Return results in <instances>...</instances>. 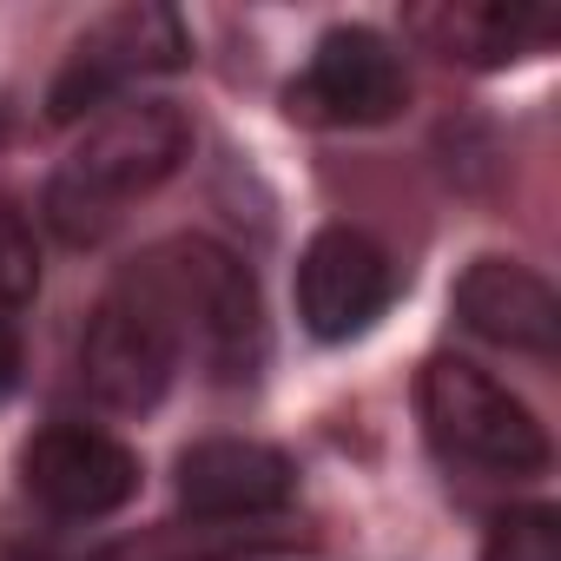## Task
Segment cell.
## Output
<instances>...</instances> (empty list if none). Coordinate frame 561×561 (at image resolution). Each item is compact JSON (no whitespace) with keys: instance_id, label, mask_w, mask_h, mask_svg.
Listing matches in <instances>:
<instances>
[{"instance_id":"7c38bea8","label":"cell","mask_w":561,"mask_h":561,"mask_svg":"<svg viewBox=\"0 0 561 561\" xmlns=\"http://www.w3.org/2000/svg\"><path fill=\"white\" fill-rule=\"evenodd\" d=\"M482 561H561V515L554 508H508L489 541H482Z\"/></svg>"},{"instance_id":"8fae6325","label":"cell","mask_w":561,"mask_h":561,"mask_svg":"<svg viewBox=\"0 0 561 561\" xmlns=\"http://www.w3.org/2000/svg\"><path fill=\"white\" fill-rule=\"evenodd\" d=\"M416 34L469 67H502L554 41V14L528 8V0H482V8H430L416 14Z\"/></svg>"},{"instance_id":"5b68a950","label":"cell","mask_w":561,"mask_h":561,"mask_svg":"<svg viewBox=\"0 0 561 561\" xmlns=\"http://www.w3.org/2000/svg\"><path fill=\"white\" fill-rule=\"evenodd\" d=\"M410 100L403 60L377 27H331L311 67L291 80L285 106L311 126H383Z\"/></svg>"},{"instance_id":"277c9868","label":"cell","mask_w":561,"mask_h":561,"mask_svg":"<svg viewBox=\"0 0 561 561\" xmlns=\"http://www.w3.org/2000/svg\"><path fill=\"white\" fill-rule=\"evenodd\" d=\"M192 60V34L172 8H152V0H139V8H119L106 21H93L80 41H73V60L67 73L54 80V100L47 113L54 119H87L100 106H119V93L133 80H152V73H179Z\"/></svg>"},{"instance_id":"52a82bcc","label":"cell","mask_w":561,"mask_h":561,"mask_svg":"<svg viewBox=\"0 0 561 561\" xmlns=\"http://www.w3.org/2000/svg\"><path fill=\"white\" fill-rule=\"evenodd\" d=\"M21 482L41 508H54L67 522H100V515H113L139 495V456L106 430L54 423L27 443Z\"/></svg>"},{"instance_id":"30bf717a","label":"cell","mask_w":561,"mask_h":561,"mask_svg":"<svg viewBox=\"0 0 561 561\" xmlns=\"http://www.w3.org/2000/svg\"><path fill=\"white\" fill-rule=\"evenodd\" d=\"M456 318L522 357H554L561 351V298L548 291V277L515 264V257H476L456 277Z\"/></svg>"},{"instance_id":"5bb4252c","label":"cell","mask_w":561,"mask_h":561,"mask_svg":"<svg viewBox=\"0 0 561 561\" xmlns=\"http://www.w3.org/2000/svg\"><path fill=\"white\" fill-rule=\"evenodd\" d=\"M21 383V337H14V324L0 318V397H8Z\"/></svg>"},{"instance_id":"4fadbf2b","label":"cell","mask_w":561,"mask_h":561,"mask_svg":"<svg viewBox=\"0 0 561 561\" xmlns=\"http://www.w3.org/2000/svg\"><path fill=\"white\" fill-rule=\"evenodd\" d=\"M34 285H41V264H34V238H27V225L0 205V318H8L14 305H27L34 298Z\"/></svg>"},{"instance_id":"ba28073f","label":"cell","mask_w":561,"mask_h":561,"mask_svg":"<svg viewBox=\"0 0 561 561\" xmlns=\"http://www.w3.org/2000/svg\"><path fill=\"white\" fill-rule=\"evenodd\" d=\"M172 370H179V351L172 337L126 298L113 291L93 318H87V337H80V383L100 410L113 416H139L152 410L165 390H172Z\"/></svg>"},{"instance_id":"9c48e42d","label":"cell","mask_w":561,"mask_h":561,"mask_svg":"<svg viewBox=\"0 0 561 561\" xmlns=\"http://www.w3.org/2000/svg\"><path fill=\"white\" fill-rule=\"evenodd\" d=\"M298 495V469L285 449L251 443V436H205L179 456V502L198 522H244L277 515Z\"/></svg>"},{"instance_id":"9a60e30c","label":"cell","mask_w":561,"mask_h":561,"mask_svg":"<svg viewBox=\"0 0 561 561\" xmlns=\"http://www.w3.org/2000/svg\"><path fill=\"white\" fill-rule=\"evenodd\" d=\"M27 561H80V554H27Z\"/></svg>"},{"instance_id":"6da1fadb","label":"cell","mask_w":561,"mask_h":561,"mask_svg":"<svg viewBox=\"0 0 561 561\" xmlns=\"http://www.w3.org/2000/svg\"><path fill=\"white\" fill-rule=\"evenodd\" d=\"M119 291L172 337L179 357H198L211 377H251L264 351V311L251 271L225 244L165 238L119 277Z\"/></svg>"},{"instance_id":"3957f363","label":"cell","mask_w":561,"mask_h":561,"mask_svg":"<svg viewBox=\"0 0 561 561\" xmlns=\"http://www.w3.org/2000/svg\"><path fill=\"white\" fill-rule=\"evenodd\" d=\"M416 397H423V423H430L443 456H456L469 469H489V476H541L548 469V430L482 364L436 357L423 370Z\"/></svg>"},{"instance_id":"8992f818","label":"cell","mask_w":561,"mask_h":561,"mask_svg":"<svg viewBox=\"0 0 561 561\" xmlns=\"http://www.w3.org/2000/svg\"><path fill=\"white\" fill-rule=\"evenodd\" d=\"M397 298V264L370 231L331 225L305 244L298 257V318L318 344H351L364 337Z\"/></svg>"},{"instance_id":"7a4b0ae2","label":"cell","mask_w":561,"mask_h":561,"mask_svg":"<svg viewBox=\"0 0 561 561\" xmlns=\"http://www.w3.org/2000/svg\"><path fill=\"white\" fill-rule=\"evenodd\" d=\"M192 152V119L172 100H119L47 179V225L73 244L106 238L133 198L159 192Z\"/></svg>"}]
</instances>
